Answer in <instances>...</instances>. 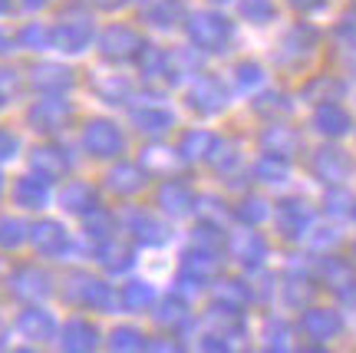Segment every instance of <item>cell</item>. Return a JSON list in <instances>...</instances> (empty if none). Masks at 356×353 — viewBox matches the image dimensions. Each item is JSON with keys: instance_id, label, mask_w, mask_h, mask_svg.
<instances>
[{"instance_id": "cell-1", "label": "cell", "mask_w": 356, "mask_h": 353, "mask_svg": "<svg viewBox=\"0 0 356 353\" xmlns=\"http://www.w3.org/2000/svg\"><path fill=\"white\" fill-rule=\"evenodd\" d=\"M185 30H188V40L204 53H225L228 50L231 37H234V24L228 17H221L215 10H195L188 13L185 20Z\"/></svg>"}, {"instance_id": "cell-2", "label": "cell", "mask_w": 356, "mask_h": 353, "mask_svg": "<svg viewBox=\"0 0 356 353\" xmlns=\"http://www.w3.org/2000/svg\"><path fill=\"white\" fill-rule=\"evenodd\" d=\"M89 40H92V17L79 13L76 7L66 10L56 26H50V47L63 53H83L89 47Z\"/></svg>"}, {"instance_id": "cell-3", "label": "cell", "mask_w": 356, "mask_h": 353, "mask_svg": "<svg viewBox=\"0 0 356 353\" xmlns=\"http://www.w3.org/2000/svg\"><path fill=\"white\" fill-rule=\"evenodd\" d=\"M270 218H274L277 231L287 241H300V238H307V231L314 225V208H310L304 198L291 195V198H280V202L270 208Z\"/></svg>"}, {"instance_id": "cell-4", "label": "cell", "mask_w": 356, "mask_h": 353, "mask_svg": "<svg viewBox=\"0 0 356 353\" xmlns=\"http://www.w3.org/2000/svg\"><path fill=\"white\" fill-rule=\"evenodd\" d=\"M188 106L202 116H218L228 109V86L215 73H198L188 86Z\"/></svg>"}, {"instance_id": "cell-5", "label": "cell", "mask_w": 356, "mask_h": 353, "mask_svg": "<svg viewBox=\"0 0 356 353\" xmlns=\"http://www.w3.org/2000/svg\"><path fill=\"white\" fill-rule=\"evenodd\" d=\"M83 149L92 159H115L119 152L126 149V136L109 119H89L86 129H83Z\"/></svg>"}, {"instance_id": "cell-6", "label": "cell", "mask_w": 356, "mask_h": 353, "mask_svg": "<svg viewBox=\"0 0 356 353\" xmlns=\"http://www.w3.org/2000/svg\"><path fill=\"white\" fill-rule=\"evenodd\" d=\"M66 284H70V288H66V301L83 307V311H109L115 301L113 288H109L106 281L92 278V274H73Z\"/></svg>"}, {"instance_id": "cell-7", "label": "cell", "mask_w": 356, "mask_h": 353, "mask_svg": "<svg viewBox=\"0 0 356 353\" xmlns=\"http://www.w3.org/2000/svg\"><path fill=\"white\" fill-rule=\"evenodd\" d=\"M26 123L43 132V136H56V132H63L70 123H73V106L60 96H47V100L33 102L30 109H26Z\"/></svg>"}, {"instance_id": "cell-8", "label": "cell", "mask_w": 356, "mask_h": 353, "mask_svg": "<svg viewBox=\"0 0 356 353\" xmlns=\"http://www.w3.org/2000/svg\"><path fill=\"white\" fill-rule=\"evenodd\" d=\"M142 47H145V40L139 37V30H132V26H126V24L106 26V30H102V37H99L102 60H113V63L136 60Z\"/></svg>"}, {"instance_id": "cell-9", "label": "cell", "mask_w": 356, "mask_h": 353, "mask_svg": "<svg viewBox=\"0 0 356 353\" xmlns=\"http://www.w3.org/2000/svg\"><path fill=\"white\" fill-rule=\"evenodd\" d=\"M310 168H314V175H317L323 185H343L346 178L353 175V155L343 149H337V146H323V149L314 152Z\"/></svg>"}, {"instance_id": "cell-10", "label": "cell", "mask_w": 356, "mask_h": 353, "mask_svg": "<svg viewBox=\"0 0 356 353\" xmlns=\"http://www.w3.org/2000/svg\"><path fill=\"white\" fill-rule=\"evenodd\" d=\"M343 314L333 311V307H307L304 317H300V334L310 337V340H333L343 334Z\"/></svg>"}, {"instance_id": "cell-11", "label": "cell", "mask_w": 356, "mask_h": 353, "mask_svg": "<svg viewBox=\"0 0 356 353\" xmlns=\"http://www.w3.org/2000/svg\"><path fill=\"white\" fill-rule=\"evenodd\" d=\"M310 123L317 129L320 136H327V139H343L353 132V116L346 113L340 100H330V102H317V109L310 116Z\"/></svg>"}, {"instance_id": "cell-12", "label": "cell", "mask_w": 356, "mask_h": 353, "mask_svg": "<svg viewBox=\"0 0 356 353\" xmlns=\"http://www.w3.org/2000/svg\"><path fill=\"white\" fill-rule=\"evenodd\" d=\"M320 281H323V288L333 290V294L343 297V301H353L356 297L353 265L343 261V258H337V254H327V258H323V265H320Z\"/></svg>"}, {"instance_id": "cell-13", "label": "cell", "mask_w": 356, "mask_h": 353, "mask_svg": "<svg viewBox=\"0 0 356 353\" xmlns=\"http://www.w3.org/2000/svg\"><path fill=\"white\" fill-rule=\"evenodd\" d=\"M10 290L20 297V301H43L53 290L50 274L37 265H20L10 274Z\"/></svg>"}, {"instance_id": "cell-14", "label": "cell", "mask_w": 356, "mask_h": 353, "mask_svg": "<svg viewBox=\"0 0 356 353\" xmlns=\"http://www.w3.org/2000/svg\"><path fill=\"white\" fill-rule=\"evenodd\" d=\"M76 83V73L63 63H33L30 66V86L47 93V96H60Z\"/></svg>"}, {"instance_id": "cell-15", "label": "cell", "mask_w": 356, "mask_h": 353, "mask_svg": "<svg viewBox=\"0 0 356 353\" xmlns=\"http://www.w3.org/2000/svg\"><path fill=\"white\" fill-rule=\"evenodd\" d=\"M30 168H33V175L50 185V182H60L70 172V155L60 146H37L30 155Z\"/></svg>"}, {"instance_id": "cell-16", "label": "cell", "mask_w": 356, "mask_h": 353, "mask_svg": "<svg viewBox=\"0 0 356 353\" xmlns=\"http://www.w3.org/2000/svg\"><path fill=\"white\" fill-rule=\"evenodd\" d=\"M218 271H221V251H215V248L191 244L188 251L181 254V274L202 281V284H208L211 278H218Z\"/></svg>"}, {"instance_id": "cell-17", "label": "cell", "mask_w": 356, "mask_h": 353, "mask_svg": "<svg viewBox=\"0 0 356 353\" xmlns=\"http://www.w3.org/2000/svg\"><path fill=\"white\" fill-rule=\"evenodd\" d=\"M261 149L267 155H277V159H293L300 152V132L291 126H284L280 119L267 123V129L261 132Z\"/></svg>"}, {"instance_id": "cell-18", "label": "cell", "mask_w": 356, "mask_h": 353, "mask_svg": "<svg viewBox=\"0 0 356 353\" xmlns=\"http://www.w3.org/2000/svg\"><path fill=\"white\" fill-rule=\"evenodd\" d=\"M102 340V334L96 324H89L86 317H73L66 320L63 330H60V347L70 353H86V350H96Z\"/></svg>"}, {"instance_id": "cell-19", "label": "cell", "mask_w": 356, "mask_h": 353, "mask_svg": "<svg viewBox=\"0 0 356 353\" xmlns=\"http://www.w3.org/2000/svg\"><path fill=\"white\" fill-rule=\"evenodd\" d=\"M159 208L172 218H185L198 208V198H195V191L181 182V178H168L162 182V189H159Z\"/></svg>"}, {"instance_id": "cell-20", "label": "cell", "mask_w": 356, "mask_h": 353, "mask_svg": "<svg viewBox=\"0 0 356 353\" xmlns=\"http://www.w3.org/2000/svg\"><path fill=\"white\" fill-rule=\"evenodd\" d=\"M30 244L37 248L43 258H56V254H63L70 248V235H66V228L60 221H50V218H43L37 225L30 228Z\"/></svg>"}, {"instance_id": "cell-21", "label": "cell", "mask_w": 356, "mask_h": 353, "mask_svg": "<svg viewBox=\"0 0 356 353\" xmlns=\"http://www.w3.org/2000/svg\"><path fill=\"white\" fill-rule=\"evenodd\" d=\"M129 235L139 241V244H165L168 241V228L165 221H159V214L145 212V208H136L129 212Z\"/></svg>"}, {"instance_id": "cell-22", "label": "cell", "mask_w": 356, "mask_h": 353, "mask_svg": "<svg viewBox=\"0 0 356 353\" xmlns=\"http://www.w3.org/2000/svg\"><path fill=\"white\" fill-rule=\"evenodd\" d=\"M139 17L145 20V24L159 26V30H172V26L181 24L185 7H181V0H142Z\"/></svg>"}, {"instance_id": "cell-23", "label": "cell", "mask_w": 356, "mask_h": 353, "mask_svg": "<svg viewBox=\"0 0 356 353\" xmlns=\"http://www.w3.org/2000/svg\"><path fill=\"white\" fill-rule=\"evenodd\" d=\"M96 258H99V265L106 267V271L122 274V271H129V267L136 265V248H132L129 241H122V238H115V235H113V238L99 241Z\"/></svg>"}, {"instance_id": "cell-24", "label": "cell", "mask_w": 356, "mask_h": 353, "mask_svg": "<svg viewBox=\"0 0 356 353\" xmlns=\"http://www.w3.org/2000/svg\"><path fill=\"white\" fill-rule=\"evenodd\" d=\"M231 254L238 258V265L248 267V271H257V267L267 261V241L254 231H244V235H234L231 238Z\"/></svg>"}, {"instance_id": "cell-25", "label": "cell", "mask_w": 356, "mask_h": 353, "mask_svg": "<svg viewBox=\"0 0 356 353\" xmlns=\"http://www.w3.org/2000/svg\"><path fill=\"white\" fill-rule=\"evenodd\" d=\"M145 178H149V172H145L142 165L119 162L115 168H109L106 185H109V191H115V195H136V191L145 189Z\"/></svg>"}, {"instance_id": "cell-26", "label": "cell", "mask_w": 356, "mask_h": 353, "mask_svg": "<svg viewBox=\"0 0 356 353\" xmlns=\"http://www.w3.org/2000/svg\"><path fill=\"white\" fill-rule=\"evenodd\" d=\"M17 330L24 334L26 340L47 343V340H53V334H56V320H53L43 307H26L24 314L17 317Z\"/></svg>"}, {"instance_id": "cell-27", "label": "cell", "mask_w": 356, "mask_h": 353, "mask_svg": "<svg viewBox=\"0 0 356 353\" xmlns=\"http://www.w3.org/2000/svg\"><path fill=\"white\" fill-rule=\"evenodd\" d=\"M320 43V33L314 30L310 24H293L287 33H284V56L287 60H304V56H310V53L317 50Z\"/></svg>"}, {"instance_id": "cell-28", "label": "cell", "mask_w": 356, "mask_h": 353, "mask_svg": "<svg viewBox=\"0 0 356 353\" xmlns=\"http://www.w3.org/2000/svg\"><path fill=\"white\" fill-rule=\"evenodd\" d=\"M60 205L73 214H89L92 208H99V191L92 189L89 182H70L60 191Z\"/></svg>"}, {"instance_id": "cell-29", "label": "cell", "mask_w": 356, "mask_h": 353, "mask_svg": "<svg viewBox=\"0 0 356 353\" xmlns=\"http://www.w3.org/2000/svg\"><path fill=\"white\" fill-rule=\"evenodd\" d=\"M13 202L26 208V212H37L43 205L50 202V191H47V182L37 175H24L17 178V185H13Z\"/></svg>"}, {"instance_id": "cell-30", "label": "cell", "mask_w": 356, "mask_h": 353, "mask_svg": "<svg viewBox=\"0 0 356 353\" xmlns=\"http://www.w3.org/2000/svg\"><path fill=\"white\" fill-rule=\"evenodd\" d=\"M155 320H159V327L165 330H185L191 320L188 301L181 294H168L165 301H159V307H155Z\"/></svg>"}, {"instance_id": "cell-31", "label": "cell", "mask_w": 356, "mask_h": 353, "mask_svg": "<svg viewBox=\"0 0 356 353\" xmlns=\"http://www.w3.org/2000/svg\"><path fill=\"white\" fill-rule=\"evenodd\" d=\"M172 123H175L172 113L162 109V106H136L132 109V126L145 132V136H162V132L172 129Z\"/></svg>"}, {"instance_id": "cell-32", "label": "cell", "mask_w": 356, "mask_h": 353, "mask_svg": "<svg viewBox=\"0 0 356 353\" xmlns=\"http://www.w3.org/2000/svg\"><path fill=\"white\" fill-rule=\"evenodd\" d=\"M181 152H172L168 146H149L142 152V168L152 172V175H175L181 168Z\"/></svg>"}, {"instance_id": "cell-33", "label": "cell", "mask_w": 356, "mask_h": 353, "mask_svg": "<svg viewBox=\"0 0 356 353\" xmlns=\"http://www.w3.org/2000/svg\"><path fill=\"white\" fill-rule=\"evenodd\" d=\"M343 79H340V76H310V79H307V86L300 89V96H304L307 102H314V106H317V102H330V100H340V96H343Z\"/></svg>"}, {"instance_id": "cell-34", "label": "cell", "mask_w": 356, "mask_h": 353, "mask_svg": "<svg viewBox=\"0 0 356 353\" xmlns=\"http://www.w3.org/2000/svg\"><path fill=\"white\" fill-rule=\"evenodd\" d=\"M208 162L215 168L218 175H231V172H238L241 168V142L234 139H218L208 152Z\"/></svg>"}, {"instance_id": "cell-35", "label": "cell", "mask_w": 356, "mask_h": 353, "mask_svg": "<svg viewBox=\"0 0 356 353\" xmlns=\"http://www.w3.org/2000/svg\"><path fill=\"white\" fill-rule=\"evenodd\" d=\"M136 63H139V73L145 83H155V79H165L168 83V50L145 43L139 50V56H136Z\"/></svg>"}, {"instance_id": "cell-36", "label": "cell", "mask_w": 356, "mask_h": 353, "mask_svg": "<svg viewBox=\"0 0 356 353\" xmlns=\"http://www.w3.org/2000/svg\"><path fill=\"white\" fill-rule=\"evenodd\" d=\"M215 142H218L215 132H208V129H188V132L181 136L178 152H181L185 162H202V159H208V152H211Z\"/></svg>"}, {"instance_id": "cell-37", "label": "cell", "mask_w": 356, "mask_h": 353, "mask_svg": "<svg viewBox=\"0 0 356 353\" xmlns=\"http://www.w3.org/2000/svg\"><path fill=\"white\" fill-rule=\"evenodd\" d=\"M254 178L264 185H284L291 178V159H277V155H261L254 165Z\"/></svg>"}, {"instance_id": "cell-38", "label": "cell", "mask_w": 356, "mask_h": 353, "mask_svg": "<svg viewBox=\"0 0 356 353\" xmlns=\"http://www.w3.org/2000/svg\"><path fill=\"white\" fill-rule=\"evenodd\" d=\"M270 208L274 205L267 202V198H261V195H244L241 202H238V208H234V218L248 228H257L270 218Z\"/></svg>"}, {"instance_id": "cell-39", "label": "cell", "mask_w": 356, "mask_h": 353, "mask_svg": "<svg viewBox=\"0 0 356 353\" xmlns=\"http://www.w3.org/2000/svg\"><path fill=\"white\" fill-rule=\"evenodd\" d=\"M323 208L333 218H356V195L346 185H327L323 195Z\"/></svg>"}, {"instance_id": "cell-40", "label": "cell", "mask_w": 356, "mask_h": 353, "mask_svg": "<svg viewBox=\"0 0 356 353\" xmlns=\"http://www.w3.org/2000/svg\"><path fill=\"white\" fill-rule=\"evenodd\" d=\"M254 113L267 123H274V119H284V116H291V100L277 93V89H267L254 100Z\"/></svg>"}, {"instance_id": "cell-41", "label": "cell", "mask_w": 356, "mask_h": 353, "mask_svg": "<svg viewBox=\"0 0 356 353\" xmlns=\"http://www.w3.org/2000/svg\"><path fill=\"white\" fill-rule=\"evenodd\" d=\"M155 304V290L149 281H129L126 288H122V307L126 311H149Z\"/></svg>"}, {"instance_id": "cell-42", "label": "cell", "mask_w": 356, "mask_h": 353, "mask_svg": "<svg viewBox=\"0 0 356 353\" xmlns=\"http://www.w3.org/2000/svg\"><path fill=\"white\" fill-rule=\"evenodd\" d=\"M92 86H96V93L106 102H126L132 96V83H129L126 76H99Z\"/></svg>"}, {"instance_id": "cell-43", "label": "cell", "mask_w": 356, "mask_h": 353, "mask_svg": "<svg viewBox=\"0 0 356 353\" xmlns=\"http://www.w3.org/2000/svg\"><path fill=\"white\" fill-rule=\"evenodd\" d=\"M238 13H241L248 24L264 26L277 17V7H274V0H241V3H238Z\"/></svg>"}, {"instance_id": "cell-44", "label": "cell", "mask_w": 356, "mask_h": 353, "mask_svg": "<svg viewBox=\"0 0 356 353\" xmlns=\"http://www.w3.org/2000/svg\"><path fill=\"white\" fill-rule=\"evenodd\" d=\"M251 297H254V290L248 288L244 281H221V284H218V297H215V301H221V304H228V307H238V311H244Z\"/></svg>"}, {"instance_id": "cell-45", "label": "cell", "mask_w": 356, "mask_h": 353, "mask_svg": "<svg viewBox=\"0 0 356 353\" xmlns=\"http://www.w3.org/2000/svg\"><path fill=\"white\" fill-rule=\"evenodd\" d=\"M109 347H113V350H145V347H149V337H145L139 327L122 324V327H115L113 334H109Z\"/></svg>"}, {"instance_id": "cell-46", "label": "cell", "mask_w": 356, "mask_h": 353, "mask_svg": "<svg viewBox=\"0 0 356 353\" xmlns=\"http://www.w3.org/2000/svg\"><path fill=\"white\" fill-rule=\"evenodd\" d=\"M86 235L92 241H106L115 235V218L106 208H92V212L86 214Z\"/></svg>"}, {"instance_id": "cell-47", "label": "cell", "mask_w": 356, "mask_h": 353, "mask_svg": "<svg viewBox=\"0 0 356 353\" xmlns=\"http://www.w3.org/2000/svg\"><path fill=\"white\" fill-rule=\"evenodd\" d=\"M284 297L291 307H307L310 297H314V281L307 278H297V271H291V278H287V288H284Z\"/></svg>"}, {"instance_id": "cell-48", "label": "cell", "mask_w": 356, "mask_h": 353, "mask_svg": "<svg viewBox=\"0 0 356 353\" xmlns=\"http://www.w3.org/2000/svg\"><path fill=\"white\" fill-rule=\"evenodd\" d=\"M30 235L26 221L20 218H0V248H20Z\"/></svg>"}, {"instance_id": "cell-49", "label": "cell", "mask_w": 356, "mask_h": 353, "mask_svg": "<svg viewBox=\"0 0 356 353\" xmlns=\"http://www.w3.org/2000/svg\"><path fill=\"white\" fill-rule=\"evenodd\" d=\"M17 40H20V47H26V50H47V47H50V26L47 24H26Z\"/></svg>"}, {"instance_id": "cell-50", "label": "cell", "mask_w": 356, "mask_h": 353, "mask_svg": "<svg viewBox=\"0 0 356 353\" xmlns=\"http://www.w3.org/2000/svg\"><path fill=\"white\" fill-rule=\"evenodd\" d=\"M234 79H238L241 89H257L264 83V66L254 63V60H241V63L234 66Z\"/></svg>"}, {"instance_id": "cell-51", "label": "cell", "mask_w": 356, "mask_h": 353, "mask_svg": "<svg viewBox=\"0 0 356 353\" xmlns=\"http://www.w3.org/2000/svg\"><path fill=\"white\" fill-rule=\"evenodd\" d=\"M333 33H337V40L343 43L346 50L356 53V7H350V10L337 20V26H333Z\"/></svg>"}, {"instance_id": "cell-52", "label": "cell", "mask_w": 356, "mask_h": 353, "mask_svg": "<svg viewBox=\"0 0 356 353\" xmlns=\"http://www.w3.org/2000/svg\"><path fill=\"white\" fill-rule=\"evenodd\" d=\"M291 334H287V324L284 320H267V350H287L291 347Z\"/></svg>"}, {"instance_id": "cell-53", "label": "cell", "mask_w": 356, "mask_h": 353, "mask_svg": "<svg viewBox=\"0 0 356 353\" xmlns=\"http://www.w3.org/2000/svg\"><path fill=\"white\" fill-rule=\"evenodd\" d=\"M17 93H20V76H17V70L0 66V106H3V102H10Z\"/></svg>"}, {"instance_id": "cell-54", "label": "cell", "mask_w": 356, "mask_h": 353, "mask_svg": "<svg viewBox=\"0 0 356 353\" xmlns=\"http://www.w3.org/2000/svg\"><path fill=\"white\" fill-rule=\"evenodd\" d=\"M17 152H20V136H17L13 129L0 126V162H10V159H17Z\"/></svg>"}, {"instance_id": "cell-55", "label": "cell", "mask_w": 356, "mask_h": 353, "mask_svg": "<svg viewBox=\"0 0 356 353\" xmlns=\"http://www.w3.org/2000/svg\"><path fill=\"white\" fill-rule=\"evenodd\" d=\"M337 241H340V235L330 228V231H317V238H310V244L317 251H330V248H337Z\"/></svg>"}, {"instance_id": "cell-56", "label": "cell", "mask_w": 356, "mask_h": 353, "mask_svg": "<svg viewBox=\"0 0 356 353\" xmlns=\"http://www.w3.org/2000/svg\"><path fill=\"white\" fill-rule=\"evenodd\" d=\"M293 10H300V13H314V10H320L327 0H287Z\"/></svg>"}, {"instance_id": "cell-57", "label": "cell", "mask_w": 356, "mask_h": 353, "mask_svg": "<svg viewBox=\"0 0 356 353\" xmlns=\"http://www.w3.org/2000/svg\"><path fill=\"white\" fill-rule=\"evenodd\" d=\"M92 7H99V10H119V7H126L129 0H89Z\"/></svg>"}, {"instance_id": "cell-58", "label": "cell", "mask_w": 356, "mask_h": 353, "mask_svg": "<svg viewBox=\"0 0 356 353\" xmlns=\"http://www.w3.org/2000/svg\"><path fill=\"white\" fill-rule=\"evenodd\" d=\"M17 3H20L24 10H43V7H47L50 0H17Z\"/></svg>"}, {"instance_id": "cell-59", "label": "cell", "mask_w": 356, "mask_h": 353, "mask_svg": "<svg viewBox=\"0 0 356 353\" xmlns=\"http://www.w3.org/2000/svg\"><path fill=\"white\" fill-rule=\"evenodd\" d=\"M10 50V37H3V33H0V53H7Z\"/></svg>"}, {"instance_id": "cell-60", "label": "cell", "mask_w": 356, "mask_h": 353, "mask_svg": "<svg viewBox=\"0 0 356 353\" xmlns=\"http://www.w3.org/2000/svg\"><path fill=\"white\" fill-rule=\"evenodd\" d=\"M7 10H10V0H0V17H3Z\"/></svg>"}, {"instance_id": "cell-61", "label": "cell", "mask_w": 356, "mask_h": 353, "mask_svg": "<svg viewBox=\"0 0 356 353\" xmlns=\"http://www.w3.org/2000/svg\"><path fill=\"white\" fill-rule=\"evenodd\" d=\"M0 191H3V175H0Z\"/></svg>"}, {"instance_id": "cell-62", "label": "cell", "mask_w": 356, "mask_h": 353, "mask_svg": "<svg viewBox=\"0 0 356 353\" xmlns=\"http://www.w3.org/2000/svg\"><path fill=\"white\" fill-rule=\"evenodd\" d=\"M211 3H225V0H211Z\"/></svg>"}, {"instance_id": "cell-63", "label": "cell", "mask_w": 356, "mask_h": 353, "mask_svg": "<svg viewBox=\"0 0 356 353\" xmlns=\"http://www.w3.org/2000/svg\"><path fill=\"white\" fill-rule=\"evenodd\" d=\"M353 251H356V248H353Z\"/></svg>"}]
</instances>
